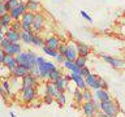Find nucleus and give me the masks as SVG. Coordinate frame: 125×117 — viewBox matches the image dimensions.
Instances as JSON below:
<instances>
[{
	"label": "nucleus",
	"instance_id": "28",
	"mask_svg": "<svg viewBox=\"0 0 125 117\" xmlns=\"http://www.w3.org/2000/svg\"><path fill=\"white\" fill-rule=\"evenodd\" d=\"M21 0H7V8H8V10H13V9H16V8H18L20 5H21Z\"/></svg>",
	"mask_w": 125,
	"mask_h": 117
},
{
	"label": "nucleus",
	"instance_id": "26",
	"mask_svg": "<svg viewBox=\"0 0 125 117\" xmlns=\"http://www.w3.org/2000/svg\"><path fill=\"white\" fill-rule=\"evenodd\" d=\"M26 7H27V10L29 12H37L39 10V8H41V5H39L38 1H35V0H29V1L26 3Z\"/></svg>",
	"mask_w": 125,
	"mask_h": 117
},
{
	"label": "nucleus",
	"instance_id": "29",
	"mask_svg": "<svg viewBox=\"0 0 125 117\" xmlns=\"http://www.w3.org/2000/svg\"><path fill=\"white\" fill-rule=\"evenodd\" d=\"M34 34L33 33H26V31H21V40H23L25 43H31L33 40Z\"/></svg>",
	"mask_w": 125,
	"mask_h": 117
},
{
	"label": "nucleus",
	"instance_id": "5",
	"mask_svg": "<svg viewBox=\"0 0 125 117\" xmlns=\"http://www.w3.org/2000/svg\"><path fill=\"white\" fill-rule=\"evenodd\" d=\"M53 69H56V65H55L53 62L46 61L42 66H39V72H41V74H39V78H42V79H44V78H48L50 73L52 72Z\"/></svg>",
	"mask_w": 125,
	"mask_h": 117
},
{
	"label": "nucleus",
	"instance_id": "36",
	"mask_svg": "<svg viewBox=\"0 0 125 117\" xmlns=\"http://www.w3.org/2000/svg\"><path fill=\"white\" fill-rule=\"evenodd\" d=\"M55 100L57 101V104L60 105V107H61V105H64V104H65V95H64V92H61Z\"/></svg>",
	"mask_w": 125,
	"mask_h": 117
},
{
	"label": "nucleus",
	"instance_id": "49",
	"mask_svg": "<svg viewBox=\"0 0 125 117\" xmlns=\"http://www.w3.org/2000/svg\"><path fill=\"white\" fill-rule=\"evenodd\" d=\"M10 117H16V115H14L13 112H10Z\"/></svg>",
	"mask_w": 125,
	"mask_h": 117
},
{
	"label": "nucleus",
	"instance_id": "46",
	"mask_svg": "<svg viewBox=\"0 0 125 117\" xmlns=\"http://www.w3.org/2000/svg\"><path fill=\"white\" fill-rule=\"evenodd\" d=\"M0 95H3L4 99L7 98V92H4V88H3V86H1V85H0Z\"/></svg>",
	"mask_w": 125,
	"mask_h": 117
},
{
	"label": "nucleus",
	"instance_id": "19",
	"mask_svg": "<svg viewBox=\"0 0 125 117\" xmlns=\"http://www.w3.org/2000/svg\"><path fill=\"white\" fill-rule=\"evenodd\" d=\"M29 73H30V72H29V70H27L26 68H23V66L18 65L17 68H16L10 74H12L13 77H16V78H23V77L26 76V74H29Z\"/></svg>",
	"mask_w": 125,
	"mask_h": 117
},
{
	"label": "nucleus",
	"instance_id": "45",
	"mask_svg": "<svg viewBox=\"0 0 125 117\" xmlns=\"http://www.w3.org/2000/svg\"><path fill=\"white\" fill-rule=\"evenodd\" d=\"M55 58H56L57 62H61V64L65 61V56H64V55H61V53H57V56L55 57Z\"/></svg>",
	"mask_w": 125,
	"mask_h": 117
},
{
	"label": "nucleus",
	"instance_id": "7",
	"mask_svg": "<svg viewBox=\"0 0 125 117\" xmlns=\"http://www.w3.org/2000/svg\"><path fill=\"white\" fill-rule=\"evenodd\" d=\"M22 100L25 103H31L35 96H37V92H35V88L34 87H22Z\"/></svg>",
	"mask_w": 125,
	"mask_h": 117
},
{
	"label": "nucleus",
	"instance_id": "38",
	"mask_svg": "<svg viewBox=\"0 0 125 117\" xmlns=\"http://www.w3.org/2000/svg\"><path fill=\"white\" fill-rule=\"evenodd\" d=\"M66 51H68V44H65V43L60 44V46H59V48H57V52L61 53V55H65Z\"/></svg>",
	"mask_w": 125,
	"mask_h": 117
},
{
	"label": "nucleus",
	"instance_id": "14",
	"mask_svg": "<svg viewBox=\"0 0 125 117\" xmlns=\"http://www.w3.org/2000/svg\"><path fill=\"white\" fill-rule=\"evenodd\" d=\"M35 86H37V78L31 73L26 74L22 78V87H35Z\"/></svg>",
	"mask_w": 125,
	"mask_h": 117
},
{
	"label": "nucleus",
	"instance_id": "21",
	"mask_svg": "<svg viewBox=\"0 0 125 117\" xmlns=\"http://www.w3.org/2000/svg\"><path fill=\"white\" fill-rule=\"evenodd\" d=\"M61 43H60V40H59V38H56V37H51V38H48L46 40V44L44 46H47V47H50L51 49H55V51H57V48H59V46H60Z\"/></svg>",
	"mask_w": 125,
	"mask_h": 117
},
{
	"label": "nucleus",
	"instance_id": "41",
	"mask_svg": "<svg viewBox=\"0 0 125 117\" xmlns=\"http://www.w3.org/2000/svg\"><path fill=\"white\" fill-rule=\"evenodd\" d=\"M90 74H91V73H90V70H89L87 68H86V66H85V68H82V69H81V76L83 77V78H86L87 76H90Z\"/></svg>",
	"mask_w": 125,
	"mask_h": 117
},
{
	"label": "nucleus",
	"instance_id": "20",
	"mask_svg": "<svg viewBox=\"0 0 125 117\" xmlns=\"http://www.w3.org/2000/svg\"><path fill=\"white\" fill-rule=\"evenodd\" d=\"M95 96L96 99L99 101H107V100H111V98H109V94L105 88H100V90H96L95 92Z\"/></svg>",
	"mask_w": 125,
	"mask_h": 117
},
{
	"label": "nucleus",
	"instance_id": "24",
	"mask_svg": "<svg viewBox=\"0 0 125 117\" xmlns=\"http://www.w3.org/2000/svg\"><path fill=\"white\" fill-rule=\"evenodd\" d=\"M62 65H64L66 69H69L72 73L81 74V69H80V68H78V66L76 65V62H74V61H68V60H65L64 62H62Z\"/></svg>",
	"mask_w": 125,
	"mask_h": 117
},
{
	"label": "nucleus",
	"instance_id": "48",
	"mask_svg": "<svg viewBox=\"0 0 125 117\" xmlns=\"http://www.w3.org/2000/svg\"><path fill=\"white\" fill-rule=\"evenodd\" d=\"M7 3V0H0V5H1V4H5Z\"/></svg>",
	"mask_w": 125,
	"mask_h": 117
},
{
	"label": "nucleus",
	"instance_id": "1",
	"mask_svg": "<svg viewBox=\"0 0 125 117\" xmlns=\"http://www.w3.org/2000/svg\"><path fill=\"white\" fill-rule=\"evenodd\" d=\"M37 57L38 56L35 53H33V52H21L20 55L16 56L18 65L26 68L29 72H31V70L37 66Z\"/></svg>",
	"mask_w": 125,
	"mask_h": 117
},
{
	"label": "nucleus",
	"instance_id": "13",
	"mask_svg": "<svg viewBox=\"0 0 125 117\" xmlns=\"http://www.w3.org/2000/svg\"><path fill=\"white\" fill-rule=\"evenodd\" d=\"M43 21H44V18H43V14L42 13H37L34 17V21H33V25H31V29L34 31H41L43 29Z\"/></svg>",
	"mask_w": 125,
	"mask_h": 117
},
{
	"label": "nucleus",
	"instance_id": "44",
	"mask_svg": "<svg viewBox=\"0 0 125 117\" xmlns=\"http://www.w3.org/2000/svg\"><path fill=\"white\" fill-rule=\"evenodd\" d=\"M44 62H46L44 57H42V56H38V57H37V66H38V68H39V66H42Z\"/></svg>",
	"mask_w": 125,
	"mask_h": 117
},
{
	"label": "nucleus",
	"instance_id": "27",
	"mask_svg": "<svg viewBox=\"0 0 125 117\" xmlns=\"http://www.w3.org/2000/svg\"><path fill=\"white\" fill-rule=\"evenodd\" d=\"M73 95H74V100H76V103H78V104L85 103V101H83V91H82V90H80L77 87L73 91Z\"/></svg>",
	"mask_w": 125,
	"mask_h": 117
},
{
	"label": "nucleus",
	"instance_id": "22",
	"mask_svg": "<svg viewBox=\"0 0 125 117\" xmlns=\"http://www.w3.org/2000/svg\"><path fill=\"white\" fill-rule=\"evenodd\" d=\"M12 22H13V18H12L10 13H5L0 17V26L1 27H10Z\"/></svg>",
	"mask_w": 125,
	"mask_h": 117
},
{
	"label": "nucleus",
	"instance_id": "37",
	"mask_svg": "<svg viewBox=\"0 0 125 117\" xmlns=\"http://www.w3.org/2000/svg\"><path fill=\"white\" fill-rule=\"evenodd\" d=\"M10 44H12V43H10L9 40H8V39H7V38H4V39H3V40H1V42H0V48H3L4 51H5V49H7V48H8V47H9Z\"/></svg>",
	"mask_w": 125,
	"mask_h": 117
},
{
	"label": "nucleus",
	"instance_id": "9",
	"mask_svg": "<svg viewBox=\"0 0 125 117\" xmlns=\"http://www.w3.org/2000/svg\"><path fill=\"white\" fill-rule=\"evenodd\" d=\"M4 66L9 70V73H12L13 70L18 66V62H17V58L16 56H12V55H7L5 58H4Z\"/></svg>",
	"mask_w": 125,
	"mask_h": 117
},
{
	"label": "nucleus",
	"instance_id": "17",
	"mask_svg": "<svg viewBox=\"0 0 125 117\" xmlns=\"http://www.w3.org/2000/svg\"><path fill=\"white\" fill-rule=\"evenodd\" d=\"M46 94H48V95H51V96H53L55 99L60 95V91L57 90V87H56V85H55V82H50V83H47L46 85Z\"/></svg>",
	"mask_w": 125,
	"mask_h": 117
},
{
	"label": "nucleus",
	"instance_id": "6",
	"mask_svg": "<svg viewBox=\"0 0 125 117\" xmlns=\"http://www.w3.org/2000/svg\"><path fill=\"white\" fill-rule=\"evenodd\" d=\"M26 12H27L26 3H25V1H22V3H21V5H20L18 8H16V9L10 10L9 13H10V16H12V18H13V21H18L20 18H22V16L25 14Z\"/></svg>",
	"mask_w": 125,
	"mask_h": 117
},
{
	"label": "nucleus",
	"instance_id": "11",
	"mask_svg": "<svg viewBox=\"0 0 125 117\" xmlns=\"http://www.w3.org/2000/svg\"><path fill=\"white\" fill-rule=\"evenodd\" d=\"M4 34H5V38L10 43H18L20 39H21V31H16V30H12V29H8Z\"/></svg>",
	"mask_w": 125,
	"mask_h": 117
},
{
	"label": "nucleus",
	"instance_id": "25",
	"mask_svg": "<svg viewBox=\"0 0 125 117\" xmlns=\"http://www.w3.org/2000/svg\"><path fill=\"white\" fill-rule=\"evenodd\" d=\"M61 77H64V76H62V73L60 72V69H57V68H56V69H53L52 72L50 73L48 79H50L51 82H56L59 78H61Z\"/></svg>",
	"mask_w": 125,
	"mask_h": 117
},
{
	"label": "nucleus",
	"instance_id": "42",
	"mask_svg": "<svg viewBox=\"0 0 125 117\" xmlns=\"http://www.w3.org/2000/svg\"><path fill=\"white\" fill-rule=\"evenodd\" d=\"M53 100H55L53 96H51V95H48V94H46V96H44V103H46V104H51Z\"/></svg>",
	"mask_w": 125,
	"mask_h": 117
},
{
	"label": "nucleus",
	"instance_id": "31",
	"mask_svg": "<svg viewBox=\"0 0 125 117\" xmlns=\"http://www.w3.org/2000/svg\"><path fill=\"white\" fill-rule=\"evenodd\" d=\"M74 62H76V65L78 66V68L82 69V68H85V66H86V57H83V56H78L77 60L74 61Z\"/></svg>",
	"mask_w": 125,
	"mask_h": 117
},
{
	"label": "nucleus",
	"instance_id": "43",
	"mask_svg": "<svg viewBox=\"0 0 125 117\" xmlns=\"http://www.w3.org/2000/svg\"><path fill=\"white\" fill-rule=\"evenodd\" d=\"M80 13H81V16H82V17H83L85 20H87L89 22H91V21H93V18H91V17H90V16L87 14V12H85V10H81Z\"/></svg>",
	"mask_w": 125,
	"mask_h": 117
},
{
	"label": "nucleus",
	"instance_id": "12",
	"mask_svg": "<svg viewBox=\"0 0 125 117\" xmlns=\"http://www.w3.org/2000/svg\"><path fill=\"white\" fill-rule=\"evenodd\" d=\"M102 58H103L104 61H107L109 65H112L113 68H123V66L125 65V62H124L123 60H119V58L107 56V55H102Z\"/></svg>",
	"mask_w": 125,
	"mask_h": 117
},
{
	"label": "nucleus",
	"instance_id": "35",
	"mask_svg": "<svg viewBox=\"0 0 125 117\" xmlns=\"http://www.w3.org/2000/svg\"><path fill=\"white\" fill-rule=\"evenodd\" d=\"M3 88H4V91H5L7 94H10L12 92V87H10V82L8 81V79H4V82H3Z\"/></svg>",
	"mask_w": 125,
	"mask_h": 117
},
{
	"label": "nucleus",
	"instance_id": "23",
	"mask_svg": "<svg viewBox=\"0 0 125 117\" xmlns=\"http://www.w3.org/2000/svg\"><path fill=\"white\" fill-rule=\"evenodd\" d=\"M77 52H78V56L86 57L90 53V47L87 44H83V43H78L77 44Z\"/></svg>",
	"mask_w": 125,
	"mask_h": 117
},
{
	"label": "nucleus",
	"instance_id": "3",
	"mask_svg": "<svg viewBox=\"0 0 125 117\" xmlns=\"http://www.w3.org/2000/svg\"><path fill=\"white\" fill-rule=\"evenodd\" d=\"M86 81V85H87V87H90L91 90H100V88H105L107 90V83L104 82L103 78L95 76V74H90L85 78Z\"/></svg>",
	"mask_w": 125,
	"mask_h": 117
},
{
	"label": "nucleus",
	"instance_id": "40",
	"mask_svg": "<svg viewBox=\"0 0 125 117\" xmlns=\"http://www.w3.org/2000/svg\"><path fill=\"white\" fill-rule=\"evenodd\" d=\"M5 13H9V10H8V8H7V4H1V5H0V17Z\"/></svg>",
	"mask_w": 125,
	"mask_h": 117
},
{
	"label": "nucleus",
	"instance_id": "10",
	"mask_svg": "<svg viewBox=\"0 0 125 117\" xmlns=\"http://www.w3.org/2000/svg\"><path fill=\"white\" fill-rule=\"evenodd\" d=\"M82 109H83V113H85L86 117H94V116H95V113H96V108L94 107L93 100L82 103Z\"/></svg>",
	"mask_w": 125,
	"mask_h": 117
},
{
	"label": "nucleus",
	"instance_id": "2",
	"mask_svg": "<svg viewBox=\"0 0 125 117\" xmlns=\"http://www.w3.org/2000/svg\"><path fill=\"white\" fill-rule=\"evenodd\" d=\"M99 109L104 113V115H107L109 117H116L120 112V107H119V104H117V101H112V100L100 101Z\"/></svg>",
	"mask_w": 125,
	"mask_h": 117
},
{
	"label": "nucleus",
	"instance_id": "30",
	"mask_svg": "<svg viewBox=\"0 0 125 117\" xmlns=\"http://www.w3.org/2000/svg\"><path fill=\"white\" fill-rule=\"evenodd\" d=\"M42 48H43V51H44V53H47V55H48V56H51V57H56V56H57V53H59L57 51L51 49L50 47H47V46H43Z\"/></svg>",
	"mask_w": 125,
	"mask_h": 117
},
{
	"label": "nucleus",
	"instance_id": "8",
	"mask_svg": "<svg viewBox=\"0 0 125 117\" xmlns=\"http://www.w3.org/2000/svg\"><path fill=\"white\" fill-rule=\"evenodd\" d=\"M70 76V79L74 81V83H76V86L80 90H86L87 88V85H86V81H85V78L81 76V74H77V73H72V74H69Z\"/></svg>",
	"mask_w": 125,
	"mask_h": 117
},
{
	"label": "nucleus",
	"instance_id": "16",
	"mask_svg": "<svg viewBox=\"0 0 125 117\" xmlns=\"http://www.w3.org/2000/svg\"><path fill=\"white\" fill-rule=\"evenodd\" d=\"M69 79H70V76H64V77L59 78V79L55 82V85H56V87H57V90H59L60 92H64V91H65Z\"/></svg>",
	"mask_w": 125,
	"mask_h": 117
},
{
	"label": "nucleus",
	"instance_id": "4",
	"mask_svg": "<svg viewBox=\"0 0 125 117\" xmlns=\"http://www.w3.org/2000/svg\"><path fill=\"white\" fill-rule=\"evenodd\" d=\"M35 14L33 12L27 10L25 14L22 16L21 18V25H22V31H26V33H31V25H33Z\"/></svg>",
	"mask_w": 125,
	"mask_h": 117
},
{
	"label": "nucleus",
	"instance_id": "15",
	"mask_svg": "<svg viewBox=\"0 0 125 117\" xmlns=\"http://www.w3.org/2000/svg\"><path fill=\"white\" fill-rule=\"evenodd\" d=\"M64 56H65V60H68V61H76L77 57H78L77 47L68 46V51H66V53L64 55Z\"/></svg>",
	"mask_w": 125,
	"mask_h": 117
},
{
	"label": "nucleus",
	"instance_id": "39",
	"mask_svg": "<svg viewBox=\"0 0 125 117\" xmlns=\"http://www.w3.org/2000/svg\"><path fill=\"white\" fill-rule=\"evenodd\" d=\"M5 56H7V52L3 48H0V66L4 65V58H5Z\"/></svg>",
	"mask_w": 125,
	"mask_h": 117
},
{
	"label": "nucleus",
	"instance_id": "34",
	"mask_svg": "<svg viewBox=\"0 0 125 117\" xmlns=\"http://www.w3.org/2000/svg\"><path fill=\"white\" fill-rule=\"evenodd\" d=\"M9 29L12 30H16V31H21L22 30V25H21V21H13Z\"/></svg>",
	"mask_w": 125,
	"mask_h": 117
},
{
	"label": "nucleus",
	"instance_id": "32",
	"mask_svg": "<svg viewBox=\"0 0 125 117\" xmlns=\"http://www.w3.org/2000/svg\"><path fill=\"white\" fill-rule=\"evenodd\" d=\"M31 44H34V46H44L46 44V42L43 40L42 38H39V37H37V35H34L33 37V40H31Z\"/></svg>",
	"mask_w": 125,
	"mask_h": 117
},
{
	"label": "nucleus",
	"instance_id": "18",
	"mask_svg": "<svg viewBox=\"0 0 125 117\" xmlns=\"http://www.w3.org/2000/svg\"><path fill=\"white\" fill-rule=\"evenodd\" d=\"M5 52H7V55L17 56V55H20L22 52V51H21V44H20V43H12V44L5 49Z\"/></svg>",
	"mask_w": 125,
	"mask_h": 117
},
{
	"label": "nucleus",
	"instance_id": "33",
	"mask_svg": "<svg viewBox=\"0 0 125 117\" xmlns=\"http://www.w3.org/2000/svg\"><path fill=\"white\" fill-rule=\"evenodd\" d=\"M93 94H91V91L90 90H83V101H91V100H94L93 99Z\"/></svg>",
	"mask_w": 125,
	"mask_h": 117
},
{
	"label": "nucleus",
	"instance_id": "47",
	"mask_svg": "<svg viewBox=\"0 0 125 117\" xmlns=\"http://www.w3.org/2000/svg\"><path fill=\"white\" fill-rule=\"evenodd\" d=\"M4 38H5V34H4L3 31H0V42H1V40H3Z\"/></svg>",
	"mask_w": 125,
	"mask_h": 117
}]
</instances>
